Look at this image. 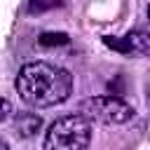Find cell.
I'll list each match as a JSON object with an SVG mask.
<instances>
[{"mask_svg":"<svg viewBox=\"0 0 150 150\" xmlns=\"http://www.w3.org/2000/svg\"><path fill=\"white\" fill-rule=\"evenodd\" d=\"M14 87L23 103L33 108H49V105L63 103L70 96L73 75L61 66H54L47 61H33L19 70Z\"/></svg>","mask_w":150,"mask_h":150,"instance_id":"obj_1","label":"cell"},{"mask_svg":"<svg viewBox=\"0 0 150 150\" xmlns=\"http://www.w3.org/2000/svg\"><path fill=\"white\" fill-rule=\"evenodd\" d=\"M89 141H91V122H87L77 112L52 122V127L45 134L42 150H87Z\"/></svg>","mask_w":150,"mask_h":150,"instance_id":"obj_2","label":"cell"},{"mask_svg":"<svg viewBox=\"0 0 150 150\" xmlns=\"http://www.w3.org/2000/svg\"><path fill=\"white\" fill-rule=\"evenodd\" d=\"M80 115L87 122L124 124V122L134 120V108L117 96H91L80 103Z\"/></svg>","mask_w":150,"mask_h":150,"instance_id":"obj_3","label":"cell"},{"mask_svg":"<svg viewBox=\"0 0 150 150\" xmlns=\"http://www.w3.org/2000/svg\"><path fill=\"white\" fill-rule=\"evenodd\" d=\"M110 47L120 49V52H127V54H145L150 42H148V33L143 30H134L129 35H124L122 40H105Z\"/></svg>","mask_w":150,"mask_h":150,"instance_id":"obj_4","label":"cell"},{"mask_svg":"<svg viewBox=\"0 0 150 150\" xmlns=\"http://www.w3.org/2000/svg\"><path fill=\"white\" fill-rule=\"evenodd\" d=\"M14 124H16V134H21V136H26V138H30L38 129H40V117L35 115V112H19L16 115V120H14Z\"/></svg>","mask_w":150,"mask_h":150,"instance_id":"obj_5","label":"cell"},{"mask_svg":"<svg viewBox=\"0 0 150 150\" xmlns=\"http://www.w3.org/2000/svg\"><path fill=\"white\" fill-rule=\"evenodd\" d=\"M54 5H59V2L56 0H30V12H42V9H49Z\"/></svg>","mask_w":150,"mask_h":150,"instance_id":"obj_6","label":"cell"},{"mask_svg":"<svg viewBox=\"0 0 150 150\" xmlns=\"http://www.w3.org/2000/svg\"><path fill=\"white\" fill-rule=\"evenodd\" d=\"M9 112H12V103H9L7 98H2V96H0V122H2V120H7V117H9Z\"/></svg>","mask_w":150,"mask_h":150,"instance_id":"obj_7","label":"cell"},{"mask_svg":"<svg viewBox=\"0 0 150 150\" xmlns=\"http://www.w3.org/2000/svg\"><path fill=\"white\" fill-rule=\"evenodd\" d=\"M0 150H9V145H7V141H5V138H0Z\"/></svg>","mask_w":150,"mask_h":150,"instance_id":"obj_8","label":"cell"}]
</instances>
